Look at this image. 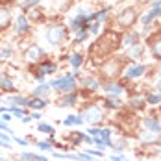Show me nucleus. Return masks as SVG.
<instances>
[{
  "instance_id": "27",
  "label": "nucleus",
  "mask_w": 161,
  "mask_h": 161,
  "mask_svg": "<svg viewBox=\"0 0 161 161\" xmlns=\"http://www.w3.org/2000/svg\"><path fill=\"white\" fill-rule=\"evenodd\" d=\"M0 139H2V141H6V143H9V141H11V135H6L4 131H0Z\"/></svg>"
},
{
  "instance_id": "40",
  "label": "nucleus",
  "mask_w": 161,
  "mask_h": 161,
  "mask_svg": "<svg viewBox=\"0 0 161 161\" xmlns=\"http://www.w3.org/2000/svg\"><path fill=\"white\" fill-rule=\"evenodd\" d=\"M159 89H161V83H159Z\"/></svg>"
},
{
  "instance_id": "31",
  "label": "nucleus",
  "mask_w": 161,
  "mask_h": 161,
  "mask_svg": "<svg viewBox=\"0 0 161 161\" xmlns=\"http://www.w3.org/2000/svg\"><path fill=\"white\" fill-rule=\"evenodd\" d=\"M130 54H131V56H139V54H141V47H137V48L130 50Z\"/></svg>"
},
{
  "instance_id": "18",
  "label": "nucleus",
  "mask_w": 161,
  "mask_h": 161,
  "mask_svg": "<svg viewBox=\"0 0 161 161\" xmlns=\"http://www.w3.org/2000/svg\"><path fill=\"white\" fill-rule=\"evenodd\" d=\"M83 122V119H80V117H69V119H65V124L67 126H76V124H81Z\"/></svg>"
},
{
  "instance_id": "10",
  "label": "nucleus",
  "mask_w": 161,
  "mask_h": 161,
  "mask_svg": "<svg viewBox=\"0 0 161 161\" xmlns=\"http://www.w3.org/2000/svg\"><path fill=\"white\" fill-rule=\"evenodd\" d=\"M50 89H52V87H50V83H41L37 89H33V97H35V98H45L50 93Z\"/></svg>"
},
{
  "instance_id": "4",
  "label": "nucleus",
  "mask_w": 161,
  "mask_h": 161,
  "mask_svg": "<svg viewBox=\"0 0 161 161\" xmlns=\"http://www.w3.org/2000/svg\"><path fill=\"white\" fill-rule=\"evenodd\" d=\"M43 56H45V50L41 48L39 45H33V47H30V48H28V52H26V59H30V61H39Z\"/></svg>"
},
{
  "instance_id": "25",
  "label": "nucleus",
  "mask_w": 161,
  "mask_h": 161,
  "mask_svg": "<svg viewBox=\"0 0 161 161\" xmlns=\"http://www.w3.org/2000/svg\"><path fill=\"white\" fill-rule=\"evenodd\" d=\"M11 139H13L15 143H19V145H22V146H26V145H28V143H26L24 139H20V137H15V135H11Z\"/></svg>"
},
{
  "instance_id": "11",
  "label": "nucleus",
  "mask_w": 161,
  "mask_h": 161,
  "mask_svg": "<svg viewBox=\"0 0 161 161\" xmlns=\"http://www.w3.org/2000/svg\"><path fill=\"white\" fill-rule=\"evenodd\" d=\"M145 70H146L145 65H137V67H131V69H128L126 76H128V78H139V76H141Z\"/></svg>"
},
{
  "instance_id": "37",
  "label": "nucleus",
  "mask_w": 161,
  "mask_h": 161,
  "mask_svg": "<svg viewBox=\"0 0 161 161\" xmlns=\"http://www.w3.org/2000/svg\"><path fill=\"white\" fill-rule=\"evenodd\" d=\"M2 59H6V54H4V52L0 50V61H2Z\"/></svg>"
},
{
  "instance_id": "16",
  "label": "nucleus",
  "mask_w": 161,
  "mask_h": 161,
  "mask_svg": "<svg viewBox=\"0 0 161 161\" xmlns=\"http://www.w3.org/2000/svg\"><path fill=\"white\" fill-rule=\"evenodd\" d=\"M145 126H146V128H150L152 131H161V124H159V122H156V120H152V119H146Z\"/></svg>"
},
{
  "instance_id": "23",
  "label": "nucleus",
  "mask_w": 161,
  "mask_h": 161,
  "mask_svg": "<svg viewBox=\"0 0 161 161\" xmlns=\"http://www.w3.org/2000/svg\"><path fill=\"white\" fill-rule=\"evenodd\" d=\"M74 102H76V95H69V97L61 102V106H63V108H65V106H72Z\"/></svg>"
},
{
  "instance_id": "36",
  "label": "nucleus",
  "mask_w": 161,
  "mask_h": 161,
  "mask_svg": "<svg viewBox=\"0 0 161 161\" xmlns=\"http://www.w3.org/2000/svg\"><path fill=\"white\" fill-rule=\"evenodd\" d=\"M154 8H161V0H154Z\"/></svg>"
},
{
  "instance_id": "19",
  "label": "nucleus",
  "mask_w": 161,
  "mask_h": 161,
  "mask_svg": "<svg viewBox=\"0 0 161 161\" xmlns=\"http://www.w3.org/2000/svg\"><path fill=\"white\" fill-rule=\"evenodd\" d=\"M152 52H154V56H156L158 59H161V39H158V41L152 45Z\"/></svg>"
},
{
  "instance_id": "8",
  "label": "nucleus",
  "mask_w": 161,
  "mask_h": 161,
  "mask_svg": "<svg viewBox=\"0 0 161 161\" xmlns=\"http://www.w3.org/2000/svg\"><path fill=\"white\" fill-rule=\"evenodd\" d=\"M159 15H161V8H154L152 11H148V13H145V15L141 17V22H143L145 26H148L156 17H159Z\"/></svg>"
},
{
  "instance_id": "30",
  "label": "nucleus",
  "mask_w": 161,
  "mask_h": 161,
  "mask_svg": "<svg viewBox=\"0 0 161 161\" xmlns=\"http://www.w3.org/2000/svg\"><path fill=\"white\" fill-rule=\"evenodd\" d=\"M20 120H22L24 124H28V122L32 120V117H30V115H22V117H20Z\"/></svg>"
},
{
  "instance_id": "33",
  "label": "nucleus",
  "mask_w": 161,
  "mask_h": 161,
  "mask_svg": "<svg viewBox=\"0 0 161 161\" xmlns=\"http://www.w3.org/2000/svg\"><path fill=\"white\" fill-rule=\"evenodd\" d=\"M0 130H6V131H9V128H8V124H6L4 120H0Z\"/></svg>"
},
{
  "instance_id": "26",
  "label": "nucleus",
  "mask_w": 161,
  "mask_h": 161,
  "mask_svg": "<svg viewBox=\"0 0 161 161\" xmlns=\"http://www.w3.org/2000/svg\"><path fill=\"white\" fill-rule=\"evenodd\" d=\"M98 28H100V26H98V22H95V24H91V26H89V32H91V33H98Z\"/></svg>"
},
{
  "instance_id": "9",
  "label": "nucleus",
  "mask_w": 161,
  "mask_h": 161,
  "mask_svg": "<svg viewBox=\"0 0 161 161\" xmlns=\"http://www.w3.org/2000/svg\"><path fill=\"white\" fill-rule=\"evenodd\" d=\"M9 102H11V106H19V108H30V98H26V97H19V95H15V97L9 98Z\"/></svg>"
},
{
  "instance_id": "34",
  "label": "nucleus",
  "mask_w": 161,
  "mask_h": 161,
  "mask_svg": "<svg viewBox=\"0 0 161 161\" xmlns=\"http://www.w3.org/2000/svg\"><path fill=\"white\" fill-rule=\"evenodd\" d=\"M0 146H2V148H11L9 143H6V141H2V139H0Z\"/></svg>"
},
{
  "instance_id": "29",
  "label": "nucleus",
  "mask_w": 161,
  "mask_h": 161,
  "mask_svg": "<svg viewBox=\"0 0 161 161\" xmlns=\"http://www.w3.org/2000/svg\"><path fill=\"white\" fill-rule=\"evenodd\" d=\"M159 100H161L159 97H154V95H152V97H148V102H150V104H158Z\"/></svg>"
},
{
  "instance_id": "17",
  "label": "nucleus",
  "mask_w": 161,
  "mask_h": 161,
  "mask_svg": "<svg viewBox=\"0 0 161 161\" xmlns=\"http://www.w3.org/2000/svg\"><path fill=\"white\" fill-rule=\"evenodd\" d=\"M37 130H39L41 133H48V135H52V133H54V128H52L50 124H45V122H39Z\"/></svg>"
},
{
  "instance_id": "12",
  "label": "nucleus",
  "mask_w": 161,
  "mask_h": 161,
  "mask_svg": "<svg viewBox=\"0 0 161 161\" xmlns=\"http://www.w3.org/2000/svg\"><path fill=\"white\" fill-rule=\"evenodd\" d=\"M47 104H48V102H47L45 98H33V100H30V108H32V109H35V111L43 109Z\"/></svg>"
},
{
  "instance_id": "3",
  "label": "nucleus",
  "mask_w": 161,
  "mask_h": 161,
  "mask_svg": "<svg viewBox=\"0 0 161 161\" xmlns=\"http://www.w3.org/2000/svg\"><path fill=\"white\" fill-rule=\"evenodd\" d=\"M74 85L76 83L72 80V76H63V78H58V80H54L50 83V87L56 89V91H72Z\"/></svg>"
},
{
  "instance_id": "5",
  "label": "nucleus",
  "mask_w": 161,
  "mask_h": 161,
  "mask_svg": "<svg viewBox=\"0 0 161 161\" xmlns=\"http://www.w3.org/2000/svg\"><path fill=\"white\" fill-rule=\"evenodd\" d=\"M30 30V20L26 15H19L17 17V26H15V32L17 33H28Z\"/></svg>"
},
{
  "instance_id": "15",
  "label": "nucleus",
  "mask_w": 161,
  "mask_h": 161,
  "mask_svg": "<svg viewBox=\"0 0 161 161\" xmlns=\"http://www.w3.org/2000/svg\"><path fill=\"white\" fill-rule=\"evenodd\" d=\"M69 61H70L72 67H80L83 63V58H81V54H70L69 56Z\"/></svg>"
},
{
  "instance_id": "39",
  "label": "nucleus",
  "mask_w": 161,
  "mask_h": 161,
  "mask_svg": "<svg viewBox=\"0 0 161 161\" xmlns=\"http://www.w3.org/2000/svg\"><path fill=\"white\" fill-rule=\"evenodd\" d=\"M0 80H2V74H0Z\"/></svg>"
},
{
  "instance_id": "6",
  "label": "nucleus",
  "mask_w": 161,
  "mask_h": 161,
  "mask_svg": "<svg viewBox=\"0 0 161 161\" xmlns=\"http://www.w3.org/2000/svg\"><path fill=\"white\" fill-rule=\"evenodd\" d=\"M9 24H11V13H9L6 8L0 6V30L9 28Z\"/></svg>"
},
{
  "instance_id": "1",
  "label": "nucleus",
  "mask_w": 161,
  "mask_h": 161,
  "mask_svg": "<svg viewBox=\"0 0 161 161\" xmlns=\"http://www.w3.org/2000/svg\"><path fill=\"white\" fill-rule=\"evenodd\" d=\"M65 35H67V30L63 24H52L47 30V39L50 45H61L65 41Z\"/></svg>"
},
{
  "instance_id": "32",
  "label": "nucleus",
  "mask_w": 161,
  "mask_h": 161,
  "mask_svg": "<svg viewBox=\"0 0 161 161\" xmlns=\"http://www.w3.org/2000/svg\"><path fill=\"white\" fill-rule=\"evenodd\" d=\"M2 52H4V54H6V58H8V56H9V54L13 52V48H11V47H6V48L2 50Z\"/></svg>"
},
{
  "instance_id": "7",
  "label": "nucleus",
  "mask_w": 161,
  "mask_h": 161,
  "mask_svg": "<svg viewBox=\"0 0 161 161\" xmlns=\"http://www.w3.org/2000/svg\"><path fill=\"white\" fill-rule=\"evenodd\" d=\"M83 115H85V120H87V122H97V120L102 119V111L97 109V108H89V109H85Z\"/></svg>"
},
{
  "instance_id": "35",
  "label": "nucleus",
  "mask_w": 161,
  "mask_h": 161,
  "mask_svg": "<svg viewBox=\"0 0 161 161\" xmlns=\"http://www.w3.org/2000/svg\"><path fill=\"white\" fill-rule=\"evenodd\" d=\"M32 119H35V120H39V119H41V115H39V113L35 111V113H33V115H32Z\"/></svg>"
},
{
  "instance_id": "22",
  "label": "nucleus",
  "mask_w": 161,
  "mask_h": 161,
  "mask_svg": "<svg viewBox=\"0 0 161 161\" xmlns=\"http://www.w3.org/2000/svg\"><path fill=\"white\" fill-rule=\"evenodd\" d=\"M8 111L13 113V115H17V117H22V115H24V109H22V108H19V106H9V108H8Z\"/></svg>"
},
{
  "instance_id": "20",
  "label": "nucleus",
  "mask_w": 161,
  "mask_h": 161,
  "mask_svg": "<svg viewBox=\"0 0 161 161\" xmlns=\"http://www.w3.org/2000/svg\"><path fill=\"white\" fill-rule=\"evenodd\" d=\"M124 45H126V47H135V45H137V33L128 35V37L124 39Z\"/></svg>"
},
{
  "instance_id": "28",
  "label": "nucleus",
  "mask_w": 161,
  "mask_h": 161,
  "mask_svg": "<svg viewBox=\"0 0 161 161\" xmlns=\"http://www.w3.org/2000/svg\"><path fill=\"white\" fill-rule=\"evenodd\" d=\"M2 120H4V122H8V120H11V113H9V111L2 113Z\"/></svg>"
},
{
  "instance_id": "2",
  "label": "nucleus",
  "mask_w": 161,
  "mask_h": 161,
  "mask_svg": "<svg viewBox=\"0 0 161 161\" xmlns=\"http://www.w3.org/2000/svg\"><path fill=\"white\" fill-rule=\"evenodd\" d=\"M135 19H137L135 9H133V8H128V9H124L122 13H119V15H117L115 24H119V26H122V28H130V26L135 22Z\"/></svg>"
},
{
  "instance_id": "21",
  "label": "nucleus",
  "mask_w": 161,
  "mask_h": 161,
  "mask_svg": "<svg viewBox=\"0 0 161 161\" xmlns=\"http://www.w3.org/2000/svg\"><path fill=\"white\" fill-rule=\"evenodd\" d=\"M104 89L109 91V93H113V95H120V93H122V87H120V85H115V83L108 85V87H104Z\"/></svg>"
},
{
  "instance_id": "13",
  "label": "nucleus",
  "mask_w": 161,
  "mask_h": 161,
  "mask_svg": "<svg viewBox=\"0 0 161 161\" xmlns=\"http://www.w3.org/2000/svg\"><path fill=\"white\" fill-rule=\"evenodd\" d=\"M39 72H43V74H52V72H56V65L54 63H41Z\"/></svg>"
},
{
  "instance_id": "38",
  "label": "nucleus",
  "mask_w": 161,
  "mask_h": 161,
  "mask_svg": "<svg viewBox=\"0 0 161 161\" xmlns=\"http://www.w3.org/2000/svg\"><path fill=\"white\" fill-rule=\"evenodd\" d=\"M113 161H122L120 158H113Z\"/></svg>"
},
{
  "instance_id": "24",
  "label": "nucleus",
  "mask_w": 161,
  "mask_h": 161,
  "mask_svg": "<svg viewBox=\"0 0 161 161\" xmlns=\"http://www.w3.org/2000/svg\"><path fill=\"white\" fill-rule=\"evenodd\" d=\"M37 146H39L41 150H52L50 143H45V141H39V143H37Z\"/></svg>"
},
{
  "instance_id": "14",
  "label": "nucleus",
  "mask_w": 161,
  "mask_h": 161,
  "mask_svg": "<svg viewBox=\"0 0 161 161\" xmlns=\"http://www.w3.org/2000/svg\"><path fill=\"white\" fill-rule=\"evenodd\" d=\"M0 87L6 89V91H13V89H15L13 80H11V78H4V76H2V80H0Z\"/></svg>"
}]
</instances>
